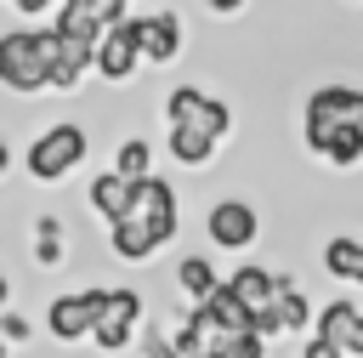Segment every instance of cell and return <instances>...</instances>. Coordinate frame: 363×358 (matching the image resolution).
<instances>
[{
  "label": "cell",
  "mask_w": 363,
  "mask_h": 358,
  "mask_svg": "<svg viewBox=\"0 0 363 358\" xmlns=\"http://www.w3.org/2000/svg\"><path fill=\"white\" fill-rule=\"evenodd\" d=\"M57 51H62V28L57 23H45V28H11L0 40V80L11 91H40V85H51Z\"/></svg>",
  "instance_id": "1"
},
{
  "label": "cell",
  "mask_w": 363,
  "mask_h": 358,
  "mask_svg": "<svg viewBox=\"0 0 363 358\" xmlns=\"http://www.w3.org/2000/svg\"><path fill=\"white\" fill-rule=\"evenodd\" d=\"M357 114H363V91H352V85H323V91H312V97H306V148L323 153L329 136H340Z\"/></svg>",
  "instance_id": "2"
},
{
  "label": "cell",
  "mask_w": 363,
  "mask_h": 358,
  "mask_svg": "<svg viewBox=\"0 0 363 358\" xmlns=\"http://www.w3.org/2000/svg\"><path fill=\"white\" fill-rule=\"evenodd\" d=\"M79 159H85V131H79V125H51V131L34 136V148H28V176H34V182H57V176H68Z\"/></svg>",
  "instance_id": "3"
},
{
  "label": "cell",
  "mask_w": 363,
  "mask_h": 358,
  "mask_svg": "<svg viewBox=\"0 0 363 358\" xmlns=\"http://www.w3.org/2000/svg\"><path fill=\"white\" fill-rule=\"evenodd\" d=\"M102 307H108V290H74V295H57V301L45 307V330H51L57 341H85V335H96Z\"/></svg>",
  "instance_id": "4"
},
{
  "label": "cell",
  "mask_w": 363,
  "mask_h": 358,
  "mask_svg": "<svg viewBox=\"0 0 363 358\" xmlns=\"http://www.w3.org/2000/svg\"><path fill=\"white\" fill-rule=\"evenodd\" d=\"M204 227H210V239H216L221 250H244V244H255V233H261V222H255V210H250L244 199H216L210 216H204Z\"/></svg>",
  "instance_id": "5"
},
{
  "label": "cell",
  "mask_w": 363,
  "mask_h": 358,
  "mask_svg": "<svg viewBox=\"0 0 363 358\" xmlns=\"http://www.w3.org/2000/svg\"><path fill=\"white\" fill-rule=\"evenodd\" d=\"M318 341L335 347L340 358H363V307L352 301H329L318 313Z\"/></svg>",
  "instance_id": "6"
},
{
  "label": "cell",
  "mask_w": 363,
  "mask_h": 358,
  "mask_svg": "<svg viewBox=\"0 0 363 358\" xmlns=\"http://www.w3.org/2000/svg\"><path fill=\"white\" fill-rule=\"evenodd\" d=\"M136 318H142V295L136 290H108V307H102V324H96V347L102 352H119L130 335H136Z\"/></svg>",
  "instance_id": "7"
},
{
  "label": "cell",
  "mask_w": 363,
  "mask_h": 358,
  "mask_svg": "<svg viewBox=\"0 0 363 358\" xmlns=\"http://www.w3.org/2000/svg\"><path fill=\"white\" fill-rule=\"evenodd\" d=\"M136 57H142V17L136 23H113L108 40H102V51H96V74L102 80H130Z\"/></svg>",
  "instance_id": "8"
},
{
  "label": "cell",
  "mask_w": 363,
  "mask_h": 358,
  "mask_svg": "<svg viewBox=\"0 0 363 358\" xmlns=\"http://www.w3.org/2000/svg\"><path fill=\"white\" fill-rule=\"evenodd\" d=\"M130 216H142L153 233H159V244L176 233V193H170V182H159V176H147V182H136V205H130Z\"/></svg>",
  "instance_id": "9"
},
{
  "label": "cell",
  "mask_w": 363,
  "mask_h": 358,
  "mask_svg": "<svg viewBox=\"0 0 363 358\" xmlns=\"http://www.w3.org/2000/svg\"><path fill=\"white\" fill-rule=\"evenodd\" d=\"M227 290H233V295H238V301H244L255 318L278 307V278H272L267 267H238V273L227 278Z\"/></svg>",
  "instance_id": "10"
},
{
  "label": "cell",
  "mask_w": 363,
  "mask_h": 358,
  "mask_svg": "<svg viewBox=\"0 0 363 358\" xmlns=\"http://www.w3.org/2000/svg\"><path fill=\"white\" fill-rule=\"evenodd\" d=\"M176 51H182V23H176L170 11L142 17V57H147V63H170Z\"/></svg>",
  "instance_id": "11"
},
{
  "label": "cell",
  "mask_w": 363,
  "mask_h": 358,
  "mask_svg": "<svg viewBox=\"0 0 363 358\" xmlns=\"http://www.w3.org/2000/svg\"><path fill=\"white\" fill-rule=\"evenodd\" d=\"M96 51H102V45H91V40H74V34H62V51H57L51 85H57V91L79 85V80H85V68H96Z\"/></svg>",
  "instance_id": "12"
},
{
  "label": "cell",
  "mask_w": 363,
  "mask_h": 358,
  "mask_svg": "<svg viewBox=\"0 0 363 358\" xmlns=\"http://www.w3.org/2000/svg\"><path fill=\"white\" fill-rule=\"evenodd\" d=\"M130 205H136V182H125L119 170H108V176L91 182V210H102L108 222H125Z\"/></svg>",
  "instance_id": "13"
},
{
  "label": "cell",
  "mask_w": 363,
  "mask_h": 358,
  "mask_svg": "<svg viewBox=\"0 0 363 358\" xmlns=\"http://www.w3.org/2000/svg\"><path fill=\"white\" fill-rule=\"evenodd\" d=\"M204 313H210V324H216L221 335H255V313H250V307H244V301H238L227 284H221V290L204 301Z\"/></svg>",
  "instance_id": "14"
},
{
  "label": "cell",
  "mask_w": 363,
  "mask_h": 358,
  "mask_svg": "<svg viewBox=\"0 0 363 358\" xmlns=\"http://www.w3.org/2000/svg\"><path fill=\"white\" fill-rule=\"evenodd\" d=\"M159 250V233L142 222V216H125V222H113V256H125V261H142V256H153Z\"/></svg>",
  "instance_id": "15"
},
{
  "label": "cell",
  "mask_w": 363,
  "mask_h": 358,
  "mask_svg": "<svg viewBox=\"0 0 363 358\" xmlns=\"http://www.w3.org/2000/svg\"><path fill=\"white\" fill-rule=\"evenodd\" d=\"M323 267L346 284H363V239H329L323 244Z\"/></svg>",
  "instance_id": "16"
},
{
  "label": "cell",
  "mask_w": 363,
  "mask_h": 358,
  "mask_svg": "<svg viewBox=\"0 0 363 358\" xmlns=\"http://www.w3.org/2000/svg\"><path fill=\"white\" fill-rule=\"evenodd\" d=\"M176 284H182V295H193L199 307H204V301L221 290V284H216V267H210L204 256H182V267H176Z\"/></svg>",
  "instance_id": "17"
},
{
  "label": "cell",
  "mask_w": 363,
  "mask_h": 358,
  "mask_svg": "<svg viewBox=\"0 0 363 358\" xmlns=\"http://www.w3.org/2000/svg\"><path fill=\"white\" fill-rule=\"evenodd\" d=\"M210 148H216V136H204V131H193V125H170V153H176L182 165H204Z\"/></svg>",
  "instance_id": "18"
},
{
  "label": "cell",
  "mask_w": 363,
  "mask_h": 358,
  "mask_svg": "<svg viewBox=\"0 0 363 358\" xmlns=\"http://www.w3.org/2000/svg\"><path fill=\"white\" fill-rule=\"evenodd\" d=\"M278 318H284V335L306 330V318H312V307H306V295L295 290V278H278Z\"/></svg>",
  "instance_id": "19"
},
{
  "label": "cell",
  "mask_w": 363,
  "mask_h": 358,
  "mask_svg": "<svg viewBox=\"0 0 363 358\" xmlns=\"http://www.w3.org/2000/svg\"><path fill=\"white\" fill-rule=\"evenodd\" d=\"M204 102H210V97L193 91V85L170 91V102H164V108H170V125H199V119H204Z\"/></svg>",
  "instance_id": "20"
},
{
  "label": "cell",
  "mask_w": 363,
  "mask_h": 358,
  "mask_svg": "<svg viewBox=\"0 0 363 358\" xmlns=\"http://www.w3.org/2000/svg\"><path fill=\"white\" fill-rule=\"evenodd\" d=\"M125 182H147V142L142 136H130L125 148H119V165H113Z\"/></svg>",
  "instance_id": "21"
},
{
  "label": "cell",
  "mask_w": 363,
  "mask_h": 358,
  "mask_svg": "<svg viewBox=\"0 0 363 358\" xmlns=\"http://www.w3.org/2000/svg\"><path fill=\"white\" fill-rule=\"evenodd\" d=\"M74 11H91L102 28H113V23H125V0H68Z\"/></svg>",
  "instance_id": "22"
},
{
  "label": "cell",
  "mask_w": 363,
  "mask_h": 358,
  "mask_svg": "<svg viewBox=\"0 0 363 358\" xmlns=\"http://www.w3.org/2000/svg\"><path fill=\"white\" fill-rule=\"evenodd\" d=\"M40 261H62V233H57V222H40V250H34Z\"/></svg>",
  "instance_id": "23"
},
{
  "label": "cell",
  "mask_w": 363,
  "mask_h": 358,
  "mask_svg": "<svg viewBox=\"0 0 363 358\" xmlns=\"http://www.w3.org/2000/svg\"><path fill=\"white\" fill-rule=\"evenodd\" d=\"M45 6H68V0H17V11H28V17H34V11H45Z\"/></svg>",
  "instance_id": "24"
},
{
  "label": "cell",
  "mask_w": 363,
  "mask_h": 358,
  "mask_svg": "<svg viewBox=\"0 0 363 358\" xmlns=\"http://www.w3.org/2000/svg\"><path fill=\"white\" fill-rule=\"evenodd\" d=\"M301 358H340V352H335V347H323V341H306V352H301Z\"/></svg>",
  "instance_id": "25"
},
{
  "label": "cell",
  "mask_w": 363,
  "mask_h": 358,
  "mask_svg": "<svg viewBox=\"0 0 363 358\" xmlns=\"http://www.w3.org/2000/svg\"><path fill=\"white\" fill-rule=\"evenodd\" d=\"M244 0H210V11H238Z\"/></svg>",
  "instance_id": "26"
},
{
  "label": "cell",
  "mask_w": 363,
  "mask_h": 358,
  "mask_svg": "<svg viewBox=\"0 0 363 358\" xmlns=\"http://www.w3.org/2000/svg\"><path fill=\"white\" fill-rule=\"evenodd\" d=\"M11 6H17V0H11Z\"/></svg>",
  "instance_id": "27"
}]
</instances>
